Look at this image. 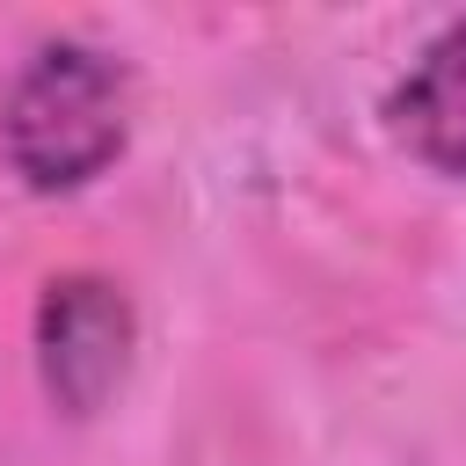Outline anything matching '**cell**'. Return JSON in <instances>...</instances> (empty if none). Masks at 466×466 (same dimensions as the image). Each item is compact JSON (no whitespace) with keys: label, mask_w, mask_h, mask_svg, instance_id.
Instances as JSON below:
<instances>
[{"label":"cell","mask_w":466,"mask_h":466,"mask_svg":"<svg viewBox=\"0 0 466 466\" xmlns=\"http://www.w3.org/2000/svg\"><path fill=\"white\" fill-rule=\"evenodd\" d=\"M44 386L66 415H95L131 364V306L102 277H58L36 306Z\"/></svg>","instance_id":"cell-2"},{"label":"cell","mask_w":466,"mask_h":466,"mask_svg":"<svg viewBox=\"0 0 466 466\" xmlns=\"http://www.w3.org/2000/svg\"><path fill=\"white\" fill-rule=\"evenodd\" d=\"M393 124L415 160L437 175H466V22H451L393 95Z\"/></svg>","instance_id":"cell-3"},{"label":"cell","mask_w":466,"mask_h":466,"mask_svg":"<svg viewBox=\"0 0 466 466\" xmlns=\"http://www.w3.org/2000/svg\"><path fill=\"white\" fill-rule=\"evenodd\" d=\"M7 160L29 189H73L124 146V73L87 44H51L7 95Z\"/></svg>","instance_id":"cell-1"}]
</instances>
